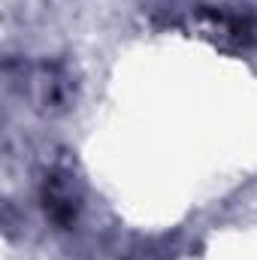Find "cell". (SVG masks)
<instances>
[{"label": "cell", "mask_w": 257, "mask_h": 260, "mask_svg": "<svg viewBox=\"0 0 257 260\" xmlns=\"http://www.w3.org/2000/svg\"><path fill=\"white\" fill-rule=\"evenodd\" d=\"M200 24H203L206 37L221 43V46H230V49H251V46H257V15L200 9Z\"/></svg>", "instance_id": "cell-1"}, {"label": "cell", "mask_w": 257, "mask_h": 260, "mask_svg": "<svg viewBox=\"0 0 257 260\" xmlns=\"http://www.w3.org/2000/svg\"><path fill=\"white\" fill-rule=\"evenodd\" d=\"M46 212L58 224H70L76 218V197L70 194V188L61 179H52L46 185Z\"/></svg>", "instance_id": "cell-2"}]
</instances>
